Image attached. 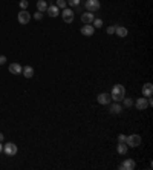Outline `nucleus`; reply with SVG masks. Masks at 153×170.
I'll return each instance as SVG.
<instances>
[{
  "instance_id": "obj_5",
  "label": "nucleus",
  "mask_w": 153,
  "mask_h": 170,
  "mask_svg": "<svg viewBox=\"0 0 153 170\" xmlns=\"http://www.w3.org/2000/svg\"><path fill=\"white\" fill-rule=\"evenodd\" d=\"M3 152L8 156H14L15 153H17V146H15L14 142H6V144L3 146Z\"/></svg>"
},
{
  "instance_id": "obj_11",
  "label": "nucleus",
  "mask_w": 153,
  "mask_h": 170,
  "mask_svg": "<svg viewBox=\"0 0 153 170\" xmlns=\"http://www.w3.org/2000/svg\"><path fill=\"white\" fill-rule=\"evenodd\" d=\"M142 94H144V97H152L153 94V85L152 83H145V85L142 86Z\"/></svg>"
},
{
  "instance_id": "obj_18",
  "label": "nucleus",
  "mask_w": 153,
  "mask_h": 170,
  "mask_svg": "<svg viewBox=\"0 0 153 170\" xmlns=\"http://www.w3.org/2000/svg\"><path fill=\"white\" fill-rule=\"evenodd\" d=\"M48 6H49V5H48L46 0H38V2H37V9H38L40 13H44V11L48 9Z\"/></svg>"
},
{
  "instance_id": "obj_7",
  "label": "nucleus",
  "mask_w": 153,
  "mask_h": 170,
  "mask_svg": "<svg viewBox=\"0 0 153 170\" xmlns=\"http://www.w3.org/2000/svg\"><path fill=\"white\" fill-rule=\"evenodd\" d=\"M135 106H136V109L138 111H145L147 107H149V101H147V97L144 98H138L136 101H135Z\"/></svg>"
},
{
  "instance_id": "obj_2",
  "label": "nucleus",
  "mask_w": 153,
  "mask_h": 170,
  "mask_svg": "<svg viewBox=\"0 0 153 170\" xmlns=\"http://www.w3.org/2000/svg\"><path fill=\"white\" fill-rule=\"evenodd\" d=\"M99 0H86L84 2V8L87 9V13H97L99 9Z\"/></svg>"
},
{
  "instance_id": "obj_17",
  "label": "nucleus",
  "mask_w": 153,
  "mask_h": 170,
  "mask_svg": "<svg viewBox=\"0 0 153 170\" xmlns=\"http://www.w3.org/2000/svg\"><path fill=\"white\" fill-rule=\"evenodd\" d=\"M116 150H118V153H120V155H125V153H127V150H129V146H127L125 142H118Z\"/></svg>"
},
{
  "instance_id": "obj_8",
  "label": "nucleus",
  "mask_w": 153,
  "mask_h": 170,
  "mask_svg": "<svg viewBox=\"0 0 153 170\" xmlns=\"http://www.w3.org/2000/svg\"><path fill=\"white\" fill-rule=\"evenodd\" d=\"M97 101L99 104H103V106H106V104H109L110 103V95L109 94H106V92H103V94H99L97 97Z\"/></svg>"
},
{
  "instance_id": "obj_29",
  "label": "nucleus",
  "mask_w": 153,
  "mask_h": 170,
  "mask_svg": "<svg viewBox=\"0 0 153 170\" xmlns=\"http://www.w3.org/2000/svg\"><path fill=\"white\" fill-rule=\"evenodd\" d=\"M3 138H5V135H3V133H0V142L3 141Z\"/></svg>"
},
{
  "instance_id": "obj_10",
  "label": "nucleus",
  "mask_w": 153,
  "mask_h": 170,
  "mask_svg": "<svg viewBox=\"0 0 153 170\" xmlns=\"http://www.w3.org/2000/svg\"><path fill=\"white\" fill-rule=\"evenodd\" d=\"M121 170H133L135 169V161L133 159H124V162L120 166Z\"/></svg>"
},
{
  "instance_id": "obj_14",
  "label": "nucleus",
  "mask_w": 153,
  "mask_h": 170,
  "mask_svg": "<svg viewBox=\"0 0 153 170\" xmlns=\"http://www.w3.org/2000/svg\"><path fill=\"white\" fill-rule=\"evenodd\" d=\"M58 6L57 5H51V6H48V9H46V13H48V15L49 17H57L58 15Z\"/></svg>"
},
{
  "instance_id": "obj_20",
  "label": "nucleus",
  "mask_w": 153,
  "mask_h": 170,
  "mask_svg": "<svg viewBox=\"0 0 153 170\" xmlns=\"http://www.w3.org/2000/svg\"><path fill=\"white\" fill-rule=\"evenodd\" d=\"M58 8H61V9H64V8H68V2L66 0H57V3H55Z\"/></svg>"
},
{
  "instance_id": "obj_3",
  "label": "nucleus",
  "mask_w": 153,
  "mask_h": 170,
  "mask_svg": "<svg viewBox=\"0 0 153 170\" xmlns=\"http://www.w3.org/2000/svg\"><path fill=\"white\" fill-rule=\"evenodd\" d=\"M141 137L139 135H129V137H125V144L129 146V147H138L139 144H141Z\"/></svg>"
},
{
  "instance_id": "obj_16",
  "label": "nucleus",
  "mask_w": 153,
  "mask_h": 170,
  "mask_svg": "<svg viewBox=\"0 0 153 170\" xmlns=\"http://www.w3.org/2000/svg\"><path fill=\"white\" fill-rule=\"evenodd\" d=\"M22 74H23L26 78H32V77H34V68H32V66H25V68L22 69Z\"/></svg>"
},
{
  "instance_id": "obj_4",
  "label": "nucleus",
  "mask_w": 153,
  "mask_h": 170,
  "mask_svg": "<svg viewBox=\"0 0 153 170\" xmlns=\"http://www.w3.org/2000/svg\"><path fill=\"white\" fill-rule=\"evenodd\" d=\"M17 20H18L20 25H28L29 22H31V14H29L26 9H22L18 13V15H17Z\"/></svg>"
},
{
  "instance_id": "obj_25",
  "label": "nucleus",
  "mask_w": 153,
  "mask_h": 170,
  "mask_svg": "<svg viewBox=\"0 0 153 170\" xmlns=\"http://www.w3.org/2000/svg\"><path fill=\"white\" fill-rule=\"evenodd\" d=\"M34 18H35V20H42V18H43V13H40V11H38V13H35V14H34Z\"/></svg>"
},
{
  "instance_id": "obj_23",
  "label": "nucleus",
  "mask_w": 153,
  "mask_h": 170,
  "mask_svg": "<svg viewBox=\"0 0 153 170\" xmlns=\"http://www.w3.org/2000/svg\"><path fill=\"white\" fill-rule=\"evenodd\" d=\"M68 2V5H70V6H78L80 5V0H66Z\"/></svg>"
},
{
  "instance_id": "obj_28",
  "label": "nucleus",
  "mask_w": 153,
  "mask_h": 170,
  "mask_svg": "<svg viewBox=\"0 0 153 170\" xmlns=\"http://www.w3.org/2000/svg\"><path fill=\"white\" fill-rule=\"evenodd\" d=\"M5 63H6V57L0 55V64H5Z\"/></svg>"
},
{
  "instance_id": "obj_27",
  "label": "nucleus",
  "mask_w": 153,
  "mask_h": 170,
  "mask_svg": "<svg viewBox=\"0 0 153 170\" xmlns=\"http://www.w3.org/2000/svg\"><path fill=\"white\" fill-rule=\"evenodd\" d=\"M125 141V135H118V142H124Z\"/></svg>"
},
{
  "instance_id": "obj_1",
  "label": "nucleus",
  "mask_w": 153,
  "mask_h": 170,
  "mask_svg": "<svg viewBox=\"0 0 153 170\" xmlns=\"http://www.w3.org/2000/svg\"><path fill=\"white\" fill-rule=\"evenodd\" d=\"M124 97H125V89L123 85H115L112 87L110 100H113L115 103H120V101H123Z\"/></svg>"
},
{
  "instance_id": "obj_30",
  "label": "nucleus",
  "mask_w": 153,
  "mask_h": 170,
  "mask_svg": "<svg viewBox=\"0 0 153 170\" xmlns=\"http://www.w3.org/2000/svg\"><path fill=\"white\" fill-rule=\"evenodd\" d=\"M3 152V146H2V142H0V153Z\"/></svg>"
},
{
  "instance_id": "obj_15",
  "label": "nucleus",
  "mask_w": 153,
  "mask_h": 170,
  "mask_svg": "<svg viewBox=\"0 0 153 170\" xmlns=\"http://www.w3.org/2000/svg\"><path fill=\"white\" fill-rule=\"evenodd\" d=\"M9 72L14 74V75H18V74H22V66L18 63H11L9 64Z\"/></svg>"
},
{
  "instance_id": "obj_13",
  "label": "nucleus",
  "mask_w": 153,
  "mask_h": 170,
  "mask_svg": "<svg viewBox=\"0 0 153 170\" xmlns=\"http://www.w3.org/2000/svg\"><path fill=\"white\" fill-rule=\"evenodd\" d=\"M115 34H116L118 37L124 39V37H127L129 31H127V28H124V26H116V28H115Z\"/></svg>"
},
{
  "instance_id": "obj_6",
  "label": "nucleus",
  "mask_w": 153,
  "mask_h": 170,
  "mask_svg": "<svg viewBox=\"0 0 153 170\" xmlns=\"http://www.w3.org/2000/svg\"><path fill=\"white\" fill-rule=\"evenodd\" d=\"M61 17H63V22H64V23H72V22H74V13L70 11L69 8H64V9H63Z\"/></svg>"
},
{
  "instance_id": "obj_19",
  "label": "nucleus",
  "mask_w": 153,
  "mask_h": 170,
  "mask_svg": "<svg viewBox=\"0 0 153 170\" xmlns=\"http://www.w3.org/2000/svg\"><path fill=\"white\" fill-rule=\"evenodd\" d=\"M121 111H123V107H121L118 103H115V104H112L110 106V112L112 113H121Z\"/></svg>"
},
{
  "instance_id": "obj_9",
  "label": "nucleus",
  "mask_w": 153,
  "mask_h": 170,
  "mask_svg": "<svg viewBox=\"0 0 153 170\" xmlns=\"http://www.w3.org/2000/svg\"><path fill=\"white\" fill-rule=\"evenodd\" d=\"M80 31H81V34L86 35V37H92V35H94V32H95V28H94L92 25H84Z\"/></svg>"
},
{
  "instance_id": "obj_26",
  "label": "nucleus",
  "mask_w": 153,
  "mask_h": 170,
  "mask_svg": "<svg viewBox=\"0 0 153 170\" xmlns=\"http://www.w3.org/2000/svg\"><path fill=\"white\" fill-rule=\"evenodd\" d=\"M115 28H116V26H109V28H107V34H115Z\"/></svg>"
},
{
  "instance_id": "obj_21",
  "label": "nucleus",
  "mask_w": 153,
  "mask_h": 170,
  "mask_svg": "<svg viewBox=\"0 0 153 170\" xmlns=\"http://www.w3.org/2000/svg\"><path fill=\"white\" fill-rule=\"evenodd\" d=\"M92 23L95 25V28H101V26H103V20H101V18H94Z\"/></svg>"
},
{
  "instance_id": "obj_12",
  "label": "nucleus",
  "mask_w": 153,
  "mask_h": 170,
  "mask_svg": "<svg viewBox=\"0 0 153 170\" xmlns=\"http://www.w3.org/2000/svg\"><path fill=\"white\" fill-rule=\"evenodd\" d=\"M94 13H84V14H81V22L83 23H86V25H90L92 22H94Z\"/></svg>"
},
{
  "instance_id": "obj_24",
  "label": "nucleus",
  "mask_w": 153,
  "mask_h": 170,
  "mask_svg": "<svg viewBox=\"0 0 153 170\" xmlns=\"http://www.w3.org/2000/svg\"><path fill=\"white\" fill-rule=\"evenodd\" d=\"M123 101H124V106H125V107H130V106L133 104V101H132L130 98H123Z\"/></svg>"
},
{
  "instance_id": "obj_22",
  "label": "nucleus",
  "mask_w": 153,
  "mask_h": 170,
  "mask_svg": "<svg viewBox=\"0 0 153 170\" xmlns=\"http://www.w3.org/2000/svg\"><path fill=\"white\" fill-rule=\"evenodd\" d=\"M28 5H29L28 0H20V8H22V9H26Z\"/></svg>"
}]
</instances>
